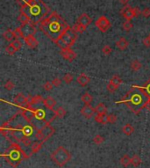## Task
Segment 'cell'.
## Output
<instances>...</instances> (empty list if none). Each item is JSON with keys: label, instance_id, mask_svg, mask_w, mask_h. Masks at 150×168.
I'll list each match as a JSON object with an SVG mask.
<instances>
[{"label": "cell", "instance_id": "1", "mask_svg": "<svg viewBox=\"0 0 150 168\" xmlns=\"http://www.w3.org/2000/svg\"><path fill=\"white\" fill-rule=\"evenodd\" d=\"M36 26L47 37L54 42L69 25L58 13L53 12Z\"/></svg>", "mask_w": 150, "mask_h": 168}, {"label": "cell", "instance_id": "2", "mask_svg": "<svg viewBox=\"0 0 150 168\" xmlns=\"http://www.w3.org/2000/svg\"><path fill=\"white\" fill-rule=\"evenodd\" d=\"M20 12L29 16L32 22L37 25L41 20L48 17L50 10L42 0H27L26 4L20 6Z\"/></svg>", "mask_w": 150, "mask_h": 168}, {"label": "cell", "instance_id": "3", "mask_svg": "<svg viewBox=\"0 0 150 168\" xmlns=\"http://www.w3.org/2000/svg\"><path fill=\"white\" fill-rule=\"evenodd\" d=\"M148 98L143 93H141L140 90H138V91H129L127 94H125L121 98V100H119V101H116V103L117 104L124 103L134 114H139L140 110H142L143 108L146 107V104L148 102Z\"/></svg>", "mask_w": 150, "mask_h": 168}, {"label": "cell", "instance_id": "4", "mask_svg": "<svg viewBox=\"0 0 150 168\" xmlns=\"http://www.w3.org/2000/svg\"><path fill=\"white\" fill-rule=\"evenodd\" d=\"M77 39V33L73 29L72 26H68L54 42L61 50L71 49V47L76 42Z\"/></svg>", "mask_w": 150, "mask_h": 168}, {"label": "cell", "instance_id": "5", "mask_svg": "<svg viewBox=\"0 0 150 168\" xmlns=\"http://www.w3.org/2000/svg\"><path fill=\"white\" fill-rule=\"evenodd\" d=\"M9 150L10 152L7 155V161L9 164H11L13 167H16L19 161L23 160L28 157L25 153L24 150H21L20 146L16 142H12L9 147Z\"/></svg>", "mask_w": 150, "mask_h": 168}, {"label": "cell", "instance_id": "6", "mask_svg": "<svg viewBox=\"0 0 150 168\" xmlns=\"http://www.w3.org/2000/svg\"><path fill=\"white\" fill-rule=\"evenodd\" d=\"M50 158L54 164H56L59 166H63L70 160L71 154L63 146H59L51 153Z\"/></svg>", "mask_w": 150, "mask_h": 168}, {"label": "cell", "instance_id": "7", "mask_svg": "<svg viewBox=\"0 0 150 168\" xmlns=\"http://www.w3.org/2000/svg\"><path fill=\"white\" fill-rule=\"evenodd\" d=\"M54 134V129L50 124H45L41 128L37 129L35 131V137L41 142H46Z\"/></svg>", "mask_w": 150, "mask_h": 168}, {"label": "cell", "instance_id": "8", "mask_svg": "<svg viewBox=\"0 0 150 168\" xmlns=\"http://www.w3.org/2000/svg\"><path fill=\"white\" fill-rule=\"evenodd\" d=\"M35 109L36 108H34L33 106L26 105L21 107L19 113L27 123H32L33 121L35 119Z\"/></svg>", "mask_w": 150, "mask_h": 168}, {"label": "cell", "instance_id": "9", "mask_svg": "<svg viewBox=\"0 0 150 168\" xmlns=\"http://www.w3.org/2000/svg\"><path fill=\"white\" fill-rule=\"evenodd\" d=\"M95 26L98 28V30L105 33V32L108 31L109 28L111 27V22L105 16H100L96 20Z\"/></svg>", "mask_w": 150, "mask_h": 168}, {"label": "cell", "instance_id": "10", "mask_svg": "<svg viewBox=\"0 0 150 168\" xmlns=\"http://www.w3.org/2000/svg\"><path fill=\"white\" fill-rule=\"evenodd\" d=\"M120 14L122 15L123 18L126 19V20H131L132 18H135L133 7L129 5H126L120 10Z\"/></svg>", "mask_w": 150, "mask_h": 168}, {"label": "cell", "instance_id": "11", "mask_svg": "<svg viewBox=\"0 0 150 168\" xmlns=\"http://www.w3.org/2000/svg\"><path fill=\"white\" fill-rule=\"evenodd\" d=\"M61 56L63 59H65L69 62H72L73 60L77 57V54L71 49H64L61 50Z\"/></svg>", "mask_w": 150, "mask_h": 168}, {"label": "cell", "instance_id": "12", "mask_svg": "<svg viewBox=\"0 0 150 168\" xmlns=\"http://www.w3.org/2000/svg\"><path fill=\"white\" fill-rule=\"evenodd\" d=\"M80 113H81V114H82L83 116H84L85 118L90 119L93 116L94 113H96V111H95V108L92 107V106H90V105H86V104H85V105L81 108Z\"/></svg>", "mask_w": 150, "mask_h": 168}, {"label": "cell", "instance_id": "13", "mask_svg": "<svg viewBox=\"0 0 150 168\" xmlns=\"http://www.w3.org/2000/svg\"><path fill=\"white\" fill-rule=\"evenodd\" d=\"M24 42L26 44V45H27L29 48H31V49H35V48H37L38 44H39L37 39L34 36V34L26 35L24 38Z\"/></svg>", "mask_w": 150, "mask_h": 168}, {"label": "cell", "instance_id": "14", "mask_svg": "<svg viewBox=\"0 0 150 168\" xmlns=\"http://www.w3.org/2000/svg\"><path fill=\"white\" fill-rule=\"evenodd\" d=\"M132 88L138 89L141 93H143L148 98H150V78L145 82L143 86H132Z\"/></svg>", "mask_w": 150, "mask_h": 168}, {"label": "cell", "instance_id": "15", "mask_svg": "<svg viewBox=\"0 0 150 168\" xmlns=\"http://www.w3.org/2000/svg\"><path fill=\"white\" fill-rule=\"evenodd\" d=\"M21 28L24 32L25 36L26 35H28V34H34L37 31V26L34 23L31 22L29 24L25 26H21Z\"/></svg>", "mask_w": 150, "mask_h": 168}, {"label": "cell", "instance_id": "16", "mask_svg": "<svg viewBox=\"0 0 150 168\" xmlns=\"http://www.w3.org/2000/svg\"><path fill=\"white\" fill-rule=\"evenodd\" d=\"M46 116H47V112L44 109H42V108L35 109V119L34 120L44 122L46 124H50V123H48V119H46Z\"/></svg>", "mask_w": 150, "mask_h": 168}, {"label": "cell", "instance_id": "17", "mask_svg": "<svg viewBox=\"0 0 150 168\" xmlns=\"http://www.w3.org/2000/svg\"><path fill=\"white\" fill-rule=\"evenodd\" d=\"M77 22L84 26L85 27H87L91 23V18L87 14V13H82L79 17H78Z\"/></svg>", "mask_w": 150, "mask_h": 168}, {"label": "cell", "instance_id": "18", "mask_svg": "<svg viewBox=\"0 0 150 168\" xmlns=\"http://www.w3.org/2000/svg\"><path fill=\"white\" fill-rule=\"evenodd\" d=\"M13 102H14V104H16L17 106H24L26 104V97L23 94H18L16 96H15V98H14V100H13Z\"/></svg>", "mask_w": 150, "mask_h": 168}, {"label": "cell", "instance_id": "19", "mask_svg": "<svg viewBox=\"0 0 150 168\" xmlns=\"http://www.w3.org/2000/svg\"><path fill=\"white\" fill-rule=\"evenodd\" d=\"M55 104H56L55 100H54L52 97H50V96H48L46 99H44V101H43V105H44V106H45L47 109L51 110V111H54V106H55Z\"/></svg>", "mask_w": 150, "mask_h": 168}, {"label": "cell", "instance_id": "20", "mask_svg": "<svg viewBox=\"0 0 150 168\" xmlns=\"http://www.w3.org/2000/svg\"><path fill=\"white\" fill-rule=\"evenodd\" d=\"M90 80V77L87 76L86 74H84V73H81V74L79 75L77 78V82L80 86H87V85L89 84Z\"/></svg>", "mask_w": 150, "mask_h": 168}, {"label": "cell", "instance_id": "21", "mask_svg": "<svg viewBox=\"0 0 150 168\" xmlns=\"http://www.w3.org/2000/svg\"><path fill=\"white\" fill-rule=\"evenodd\" d=\"M18 21L21 24V26H25V25H27V24H29L32 22V20H31L30 17L29 16H27L26 14H25V13H21L18 14Z\"/></svg>", "mask_w": 150, "mask_h": 168}, {"label": "cell", "instance_id": "22", "mask_svg": "<svg viewBox=\"0 0 150 168\" xmlns=\"http://www.w3.org/2000/svg\"><path fill=\"white\" fill-rule=\"evenodd\" d=\"M129 42L128 41H126L124 37H120L117 42H116V47L120 50H125L128 47Z\"/></svg>", "mask_w": 150, "mask_h": 168}, {"label": "cell", "instance_id": "23", "mask_svg": "<svg viewBox=\"0 0 150 168\" xmlns=\"http://www.w3.org/2000/svg\"><path fill=\"white\" fill-rule=\"evenodd\" d=\"M95 121L98 123L101 124H106L108 123V114H96L95 115Z\"/></svg>", "mask_w": 150, "mask_h": 168}, {"label": "cell", "instance_id": "24", "mask_svg": "<svg viewBox=\"0 0 150 168\" xmlns=\"http://www.w3.org/2000/svg\"><path fill=\"white\" fill-rule=\"evenodd\" d=\"M120 164H121L124 167H127L128 166L132 165V159H131V158L127 155V154L123 155V157L120 158Z\"/></svg>", "mask_w": 150, "mask_h": 168}, {"label": "cell", "instance_id": "25", "mask_svg": "<svg viewBox=\"0 0 150 168\" xmlns=\"http://www.w3.org/2000/svg\"><path fill=\"white\" fill-rule=\"evenodd\" d=\"M95 111H96L97 114H106L107 108L104 103H98L95 107Z\"/></svg>", "mask_w": 150, "mask_h": 168}, {"label": "cell", "instance_id": "26", "mask_svg": "<svg viewBox=\"0 0 150 168\" xmlns=\"http://www.w3.org/2000/svg\"><path fill=\"white\" fill-rule=\"evenodd\" d=\"M122 131H123V133L126 135V136H130V135H132V133H133V131H134V128H133V126L132 124H130V123H126V125H124V127L122 128Z\"/></svg>", "mask_w": 150, "mask_h": 168}, {"label": "cell", "instance_id": "27", "mask_svg": "<svg viewBox=\"0 0 150 168\" xmlns=\"http://www.w3.org/2000/svg\"><path fill=\"white\" fill-rule=\"evenodd\" d=\"M3 37L5 38V40L7 41V42H12L13 41V39L15 38L14 36V34H13V31L11 30V29H7L6 31L4 32L3 34Z\"/></svg>", "mask_w": 150, "mask_h": 168}, {"label": "cell", "instance_id": "28", "mask_svg": "<svg viewBox=\"0 0 150 168\" xmlns=\"http://www.w3.org/2000/svg\"><path fill=\"white\" fill-rule=\"evenodd\" d=\"M81 100L84 102V104H86V105H90V103L93 100V98H92V96L89 93H85V94L82 95Z\"/></svg>", "mask_w": 150, "mask_h": 168}, {"label": "cell", "instance_id": "29", "mask_svg": "<svg viewBox=\"0 0 150 168\" xmlns=\"http://www.w3.org/2000/svg\"><path fill=\"white\" fill-rule=\"evenodd\" d=\"M109 83H111V84H112V85H114V86H116L119 87L120 85H121V83H122V79H121V78H120V76L114 75V76H112V77L111 78Z\"/></svg>", "mask_w": 150, "mask_h": 168}, {"label": "cell", "instance_id": "30", "mask_svg": "<svg viewBox=\"0 0 150 168\" xmlns=\"http://www.w3.org/2000/svg\"><path fill=\"white\" fill-rule=\"evenodd\" d=\"M13 34H14V36L16 39H24L25 38V34L23 30H22V28L21 27H16L14 30H13Z\"/></svg>", "mask_w": 150, "mask_h": 168}, {"label": "cell", "instance_id": "31", "mask_svg": "<svg viewBox=\"0 0 150 168\" xmlns=\"http://www.w3.org/2000/svg\"><path fill=\"white\" fill-rule=\"evenodd\" d=\"M42 146V142H34L31 144V150H32V153H36L38 152Z\"/></svg>", "mask_w": 150, "mask_h": 168}, {"label": "cell", "instance_id": "32", "mask_svg": "<svg viewBox=\"0 0 150 168\" xmlns=\"http://www.w3.org/2000/svg\"><path fill=\"white\" fill-rule=\"evenodd\" d=\"M66 110L61 107V106H59L55 111H54V114H55V116L58 117V118H62L66 115Z\"/></svg>", "mask_w": 150, "mask_h": 168}, {"label": "cell", "instance_id": "33", "mask_svg": "<svg viewBox=\"0 0 150 168\" xmlns=\"http://www.w3.org/2000/svg\"><path fill=\"white\" fill-rule=\"evenodd\" d=\"M72 28L75 30V31L77 32V34H82V33H84L85 31V29H86V27L84 26H82L81 24H79L77 22H76L74 25H73Z\"/></svg>", "mask_w": 150, "mask_h": 168}, {"label": "cell", "instance_id": "34", "mask_svg": "<svg viewBox=\"0 0 150 168\" xmlns=\"http://www.w3.org/2000/svg\"><path fill=\"white\" fill-rule=\"evenodd\" d=\"M131 159H132V165L134 167H138L141 164V158L137 154H134L132 156Z\"/></svg>", "mask_w": 150, "mask_h": 168}, {"label": "cell", "instance_id": "35", "mask_svg": "<svg viewBox=\"0 0 150 168\" xmlns=\"http://www.w3.org/2000/svg\"><path fill=\"white\" fill-rule=\"evenodd\" d=\"M141 68V63L139 60H133L131 62V69L133 71H137L140 69Z\"/></svg>", "mask_w": 150, "mask_h": 168}, {"label": "cell", "instance_id": "36", "mask_svg": "<svg viewBox=\"0 0 150 168\" xmlns=\"http://www.w3.org/2000/svg\"><path fill=\"white\" fill-rule=\"evenodd\" d=\"M10 44H11L12 47H13L15 50H17V51H18V50L22 48V42H21V41H19L18 39H15V40H13Z\"/></svg>", "mask_w": 150, "mask_h": 168}, {"label": "cell", "instance_id": "37", "mask_svg": "<svg viewBox=\"0 0 150 168\" xmlns=\"http://www.w3.org/2000/svg\"><path fill=\"white\" fill-rule=\"evenodd\" d=\"M122 26H123V29H124L125 31L129 32L132 28V24L130 20H126V21H124Z\"/></svg>", "mask_w": 150, "mask_h": 168}, {"label": "cell", "instance_id": "38", "mask_svg": "<svg viewBox=\"0 0 150 168\" xmlns=\"http://www.w3.org/2000/svg\"><path fill=\"white\" fill-rule=\"evenodd\" d=\"M44 99L42 98V96L41 95H36V96H34L33 97V102H32V105H35V104H40V103H43Z\"/></svg>", "mask_w": 150, "mask_h": 168}, {"label": "cell", "instance_id": "39", "mask_svg": "<svg viewBox=\"0 0 150 168\" xmlns=\"http://www.w3.org/2000/svg\"><path fill=\"white\" fill-rule=\"evenodd\" d=\"M74 79V77L72 74L70 73H66V74L63 76V81L66 83V84H70Z\"/></svg>", "mask_w": 150, "mask_h": 168}, {"label": "cell", "instance_id": "40", "mask_svg": "<svg viewBox=\"0 0 150 168\" xmlns=\"http://www.w3.org/2000/svg\"><path fill=\"white\" fill-rule=\"evenodd\" d=\"M104 141H105V139H104V137L101 136V135H96L95 137H93V142L96 143V144H101L102 143H104Z\"/></svg>", "mask_w": 150, "mask_h": 168}, {"label": "cell", "instance_id": "41", "mask_svg": "<svg viewBox=\"0 0 150 168\" xmlns=\"http://www.w3.org/2000/svg\"><path fill=\"white\" fill-rule=\"evenodd\" d=\"M6 53H7V54H9L10 56H12V55H14V54H15V53L17 52V50H15V49H14V48L12 47L11 44H9V45H8V46L6 47Z\"/></svg>", "mask_w": 150, "mask_h": 168}, {"label": "cell", "instance_id": "42", "mask_svg": "<svg viewBox=\"0 0 150 168\" xmlns=\"http://www.w3.org/2000/svg\"><path fill=\"white\" fill-rule=\"evenodd\" d=\"M14 86H15V85H14V83L12 80L6 81V84H5V88H6V90H8V91H12V89L14 88Z\"/></svg>", "mask_w": 150, "mask_h": 168}, {"label": "cell", "instance_id": "43", "mask_svg": "<svg viewBox=\"0 0 150 168\" xmlns=\"http://www.w3.org/2000/svg\"><path fill=\"white\" fill-rule=\"evenodd\" d=\"M106 89H107V91H108L109 93L113 94V93H115V92L117 91L118 86H114V85H112V84L109 83L108 85H107V86H106Z\"/></svg>", "mask_w": 150, "mask_h": 168}, {"label": "cell", "instance_id": "44", "mask_svg": "<svg viewBox=\"0 0 150 168\" xmlns=\"http://www.w3.org/2000/svg\"><path fill=\"white\" fill-rule=\"evenodd\" d=\"M53 86H54V85H53V83L50 82V81H47V82L43 85V87H44V89H45L46 91H51V90L53 89Z\"/></svg>", "mask_w": 150, "mask_h": 168}, {"label": "cell", "instance_id": "45", "mask_svg": "<svg viewBox=\"0 0 150 168\" xmlns=\"http://www.w3.org/2000/svg\"><path fill=\"white\" fill-rule=\"evenodd\" d=\"M102 52L104 55H110L111 54V52H112V48L109 46V45H105V46H104L102 49Z\"/></svg>", "mask_w": 150, "mask_h": 168}, {"label": "cell", "instance_id": "46", "mask_svg": "<svg viewBox=\"0 0 150 168\" xmlns=\"http://www.w3.org/2000/svg\"><path fill=\"white\" fill-rule=\"evenodd\" d=\"M141 15L145 18H148L150 17V8L149 7H145L144 9L141 11Z\"/></svg>", "mask_w": 150, "mask_h": 168}, {"label": "cell", "instance_id": "47", "mask_svg": "<svg viewBox=\"0 0 150 168\" xmlns=\"http://www.w3.org/2000/svg\"><path fill=\"white\" fill-rule=\"evenodd\" d=\"M108 122L110 123H115L117 122V116H116V114H109Z\"/></svg>", "mask_w": 150, "mask_h": 168}, {"label": "cell", "instance_id": "48", "mask_svg": "<svg viewBox=\"0 0 150 168\" xmlns=\"http://www.w3.org/2000/svg\"><path fill=\"white\" fill-rule=\"evenodd\" d=\"M52 83H53L54 87H59L61 86V80L59 78H54L53 81H52Z\"/></svg>", "mask_w": 150, "mask_h": 168}, {"label": "cell", "instance_id": "49", "mask_svg": "<svg viewBox=\"0 0 150 168\" xmlns=\"http://www.w3.org/2000/svg\"><path fill=\"white\" fill-rule=\"evenodd\" d=\"M142 42H143V44H144L146 47H149L150 46V39L148 37V36H147V37L143 39Z\"/></svg>", "mask_w": 150, "mask_h": 168}, {"label": "cell", "instance_id": "50", "mask_svg": "<svg viewBox=\"0 0 150 168\" xmlns=\"http://www.w3.org/2000/svg\"><path fill=\"white\" fill-rule=\"evenodd\" d=\"M133 10H134V14H135V17H138L139 15L141 13V12L140 11L138 7H133Z\"/></svg>", "mask_w": 150, "mask_h": 168}, {"label": "cell", "instance_id": "51", "mask_svg": "<svg viewBox=\"0 0 150 168\" xmlns=\"http://www.w3.org/2000/svg\"><path fill=\"white\" fill-rule=\"evenodd\" d=\"M148 112H150V98H148V102H147V104H146V107H145Z\"/></svg>", "mask_w": 150, "mask_h": 168}, {"label": "cell", "instance_id": "52", "mask_svg": "<svg viewBox=\"0 0 150 168\" xmlns=\"http://www.w3.org/2000/svg\"><path fill=\"white\" fill-rule=\"evenodd\" d=\"M119 1H120L121 4H123V5H126L129 0H119Z\"/></svg>", "mask_w": 150, "mask_h": 168}, {"label": "cell", "instance_id": "53", "mask_svg": "<svg viewBox=\"0 0 150 168\" xmlns=\"http://www.w3.org/2000/svg\"><path fill=\"white\" fill-rule=\"evenodd\" d=\"M148 38H149V39H150V33H149V34H148Z\"/></svg>", "mask_w": 150, "mask_h": 168}]
</instances>
